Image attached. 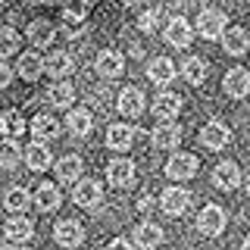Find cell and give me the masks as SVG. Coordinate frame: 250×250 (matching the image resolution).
<instances>
[{
    "mask_svg": "<svg viewBox=\"0 0 250 250\" xmlns=\"http://www.w3.org/2000/svg\"><path fill=\"white\" fill-rule=\"evenodd\" d=\"M16 72H19V78H25V82H38L44 75V60L38 53H22L19 62H16Z\"/></svg>",
    "mask_w": 250,
    "mask_h": 250,
    "instance_id": "cb8c5ba5",
    "label": "cell"
},
{
    "mask_svg": "<svg viewBox=\"0 0 250 250\" xmlns=\"http://www.w3.org/2000/svg\"><path fill=\"white\" fill-rule=\"evenodd\" d=\"M197 31L200 38H207V41H219L225 31V13L216 10V6H207V10H200L197 16Z\"/></svg>",
    "mask_w": 250,
    "mask_h": 250,
    "instance_id": "6da1fadb",
    "label": "cell"
},
{
    "mask_svg": "<svg viewBox=\"0 0 250 250\" xmlns=\"http://www.w3.org/2000/svg\"><path fill=\"white\" fill-rule=\"evenodd\" d=\"M135 144V128L131 125H109L106 128V147L109 150H128Z\"/></svg>",
    "mask_w": 250,
    "mask_h": 250,
    "instance_id": "d6986e66",
    "label": "cell"
},
{
    "mask_svg": "<svg viewBox=\"0 0 250 250\" xmlns=\"http://www.w3.org/2000/svg\"><path fill=\"white\" fill-rule=\"evenodd\" d=\"M53 38H57V28H53L47 19H35L28 25V41L35 44V47H50Z\"/></svg>",
    "mask_w": 250,
    "mask_h": 250,
    "instance_id": "f1b7e54d",
    "label": "cell"
},
{
    "mask_svg": "<svg viewBox=\"0 0 250 250\" xmlns=\"http://www.w3.org/2000/svg\"><path fill=\"white\" fill-rule=\"evenodd\" d=\"M241 250H250V234L244 238V244H241Z\"/></svg>",
    "mask_w": 250,
    "mask_h": 250,
    "instance_id": "ab89813d",
    "label": "cell"
},
{
    "mask_svg": "<svg viewBox=\"0 0 250 250\" xmlns=\"http://www.w3.org/2000/svg\"><path fill=\"white\" fill-rule=\"evenodd\" d=\"M3 231L16 244H25V241H31V234H35V222H31L28 216H13V219H6Z\"/></svg>",
    "mask_w": 250,
    "mask_h": 250,
    "instance_id": "2e32d148",
    "label": "cell"
},
{
    "mask_svg": "<svg viewBox=\"0 0 250 250\" xmlns=\"http://www.w3.org/2000/svg\"><path fill=\"white\" fill-rule=\"evenodd\" d=\"M122 3H125V6H138L141 0H122Z\"/></svg>",
    "mask_w": 250,
    "mask_h": 250,
    "instance_id": "60d3db41",
    "label": "cell"
},
{
    "mask_svg": "<svg viewBox=\"0 0 250 250\" xmlns=\"http://www.w3.org/2000/svg\"><path fill=\"white\" fill-rule=\"evenodd\" d=\"M222 88H225V94H229L231 100H244L247 94H250V72H247V69H241V66L229 69L225 78H222Z\"/></svg>",
    "mask_w": 250,
    "mask_h": 250,
    "instance_id": "52a82bcc",
    "label": "cell"
},
{
    "mask_svg": "<svg viewBox=\"0 0 250 250\" xmlns=\"http://www.w3.org/2000/svg\"><path fill=\"white\" fill-rule=\"evenodd\" d=\"M19 41H22V38H19V31H16V28L0 25V60L19 50Z\"/></svg>",
    "mask_w": 250,
    "mask_h": 250,
    "instance_id": "e575fe53",
    "label": "cell"
},
{
    "mask_svg": "<svg viewBox=\"0 0 250 250\" xmlns=\"http://www.w3.org/2000/svg\"><path fill=\"white\" fill-rule=\"evenodd\" d=\"M163 38H166L169 47L185 50V47L191 44V38H194V28H191V22H188V19H182V16H172L169 25H166V31H163Z\"/></svg>",
    "mask_w": 250,
    "mask_h": 250,
    "instance_id": "277c9868",
    "label": "cell"
},
{
    "mask_svg": "<svg viewBox=\"0 0 250 250\" xmlns=\"http://www.w3.org/2000/svg\"><path fill=\"white\" fill-rule=\"evenodd\" d=\"M72 69H75V60L69 57L66 50H53L50 57L44 60V72H50L53 78H66Z\"/></svg>",
    "mask_w": 250,
    "mask_h": 250,
    "instance_id": "ffe728a7",
    "label": "cell"
},
{
    "mask_svg": "<svg viewBox=\"0 0 250 250\" xmlns=\"http://www.w3.org/2000/svg\"><path fill=\"white\" fill-rule=\"evenodd\" d=\"M150 141H153V147L156 150H175L178 144H182V128H178L175 122H163V125H156L153 128V135H150Z\"/></svg>",
    "mask_w": 250,
    "mask_h": 250,
    "instance_id": "8fae6325",
    "label": "cell"
},
{
    "mask_svg": "<svg viewBox=\"0 0 250 250\" xmlns=\"http://www.w3.org/2000/svg\"><path fill=\"white\" fill-rule=\"evenodd\" d=\"M222 44H225V53H231V57H241V53H247V47H250V38H247V31L244 28H225L222 31Z\"/></svg>",
    "mask_w": 250,
    "mask_h": 250,
    "instance_id": "484cf974",
    "label": "cell"
},
{
    "mask_svg": "<svg viewBox=\"0 0 250 250\" xmlns=\"http://www.w3.org/2000/svg\"><path fill=\"white\" fill-rule=\"evenodd\" d=\"M94 66H97V72L104 75V78H119L125 72V60H122L119 50H100Z\"/></svg>",
    "mask_w": 250,
    "mask_h": 250,
    "instance_id": "4fadbf2b",
    "label": "cell"
},
{
    "mask_svg": "<svg viewBox=\"0 0 250 250\" xmlns=\"http://www.w3.org/2000/svg\"><path fill=\"white\" fill-rule=\"evenodd\" d=\"M0 250H10V247H6V244H3V241H0Z\"/></svg>",
    "mask_w": 250,
    "mask_h": 250,
    "instance_id": "ee69618b",
    "label": "cell"
},
{
    "mask_svg": "<svg viewBox=\"0 0 250 250\" xmlns=\"http://www.w3.org/2000/svg\"><path fill=\"white\" fill-rule=\"evenodd\" d=\"M182 75H185L188 84H203V82H207V60L188 57V60L182 62Z\"/></svg>",
    "mask_w": 250,
    "mask_h": 250,
    "instance_id": "4dcf8cb0",
    "label": "cell"
},
{
    "mask_svg": "<svg viewBox=\"0 0 250 250\" xmlns=\"http://www.w3.org/2000/svg\"><path fill=\"white\" fill-rule=\"evenodd\" d=\"M244 185H247V194H250V172H247V178H244Z\"/></svg>",
    "mask_w": 250,
    "mask_h": 250,
    "instance_id": "7bdbcfd3",
    "label": "cell"
},
{
    "mask_svg": "<svg viewBox=\"0 0 250 250\" xmlns=\"http://www.w3.org/2000/svg\"><path fill=\"white\" fill-rule=\"evenodd\" d=\"M119 113L128 116V119H135V116L144 113V94H141V88H122L119 91Z\"/></svg>",
    "mask_w": 250,
    "mask_h": 250,
    "instance_id": "5bb4252c",
    "label": "cell"
},
{
    "mask_svg": "<svg viewBox=\"0 0 250 250\" xmlns=\"http://www.w3.org/2000/svg\"><path fill=\"white\" fill-rule=\"evenodd\" d=\"M135 175H138L135 163L125 160V156H119V160H113V163L106 166V178H109V185L119 188V191H125V188L135 185Z\"/></svg>",
    "mask_w": 250,
    "mask_h": 250,
    "instance_id": "3957f363",
    "label": "cell"
},
{
    "mask_svg": "<svg viewBox=\"0 0 250 250\" xmlns=\"http://www.w3.org/2000/svg\"><path fill=\"white\" fill-rule=\"evenodd\" d=\"M84 3H88V6H91V3H97V0H84Z\"/></svg>",
    "mask_w": 250,
    "mask_h": 250,
    "instance_id": "f6af8a7d",
    "label": "cell"
},
{
    "mask_svg": "<svg viewBox=\"0 0 250 250\" xmlns=\"http://www.w3.org/2000/svg\"><path fill=\"white\" fill-rule=\"evenodd\" d=\"M66 125H69V131H72L75 138H84V135H91V128H94V116H91V109H69V116H66Z\"/></svg>",
    "mask_w": 250,
    "mask_h": 250,
    "instance_id": "603a6c76",
    "label": "cell"
},
{
    "mask_svg": "<svg viewBox=\"0 0 250 250\" xmlns=\"http://www.w3.org/2000/svg\"><path fill=\"white\" fill-rule=\"evenodd\" d=\"M197 156L194 153H175V156H169V163H166V175L169 178H175V182H188V178H194L197 175Z\"/></svg>",
    "mask_w": 250,
    "mask_h": 250,
    "instance_id": "5b68a950",
    "label": "cell"
},
{
    "mask_svg": "<svg viewBox=\"0 0 250 250\" xmlns=\"http://www.w3.org/2000/svg\"><path fill=\"white\" fill-rule=\"evenodd\" d=\"M229 141H231V128L225 122H216L213 119V122H207L200 128V144L207 147V150H222Z\"/></svg>",
    "mask_w": 250,
    "mask_h": 250,
    "instance_id": "ba28073f",
    "label": "cell"
},
{
    "mask_svg": "<svg viewBox=\"0 0 250 250\" xmlns=\"http://www.w3.org/2000/svg\"><path fill=\"white\" fill-rule=\"evenodd\" d=\"M31 203V194L25 191V188H10V191H6V197H3V207L10 209V213H25V207Z\"/></svg>",
    "mask_w": 250,
    "mask_h": 250,
    "instance_id": "d6a6232c",
    "label": "cell"
},
{
    "mask_svg": "<svg viewBox=\"0 0 250 250\" xmlns=\"http://www.w3.org/2000/svg\"><path fill=\"white\" fill-rule=\"evenodd\" d=\"M147 75H150L153 84H169L172 78H175V62L169 57H156V60H150V66H147Z\"/></svg>",
    "mask_w": 250,
    "mask_h": 250,
    "instance_id": "4316f807",
    "label": "cell"
},
{
    "mask_svg": "<svg viewBox=\"0 0 250 250\" xmlns=\"http://www.w3.org/2000/svg\"><path fill=\"white\" fill-rule=\"evenodd\" d=\"M156 22H160V13H156V10H144V13L138 16V28L144 31V35H153Z\"/></svg>",
    "mask_w": 250,
    "mask_h": 250,
    "instance_id": "d590c367",
    "label": "cell"
},
{
    "mask_svg": "<svg viewBox=\"0 0 250 250\" xmlns=\"http://www.w3.org/2000/svg\"><path fill=\"white\" fill-rule=\"evenodd\" d=\"M163 238H166V234H163V229H160V225H153V222H141V225H135V244L144 247V250L160 247Z\"/></svg>",
    "mask_w": 250,
    "mask_h": 250,
    "instance_id": "ac0fdd59",
    "label": "cell"
},
{
    "mask_svg": "<svg viewBox=\"0 0 250 250\" xmlns=\"http://www.w3.org/2000/svg\"><path fill=\"white\" fill-rule=\"evenodd\" d=\"M25 166L31 172H44V169H50V150L44 147V141H35V144H28L25 147Z\"/></svg>",
    "mask_w": 250,
    "mask_h": 250,
    "instance_id": "7402d4cb",
    "label": "cell"
},
{
    "mask_svg": "<svg viewBox=\"0 0 250 250\" xmlns=\"http://www.w3.org/2000/svg\"><path fill=\"white\" fill-rule=\"evenodd\" d=\"M22 163V147L16 144V138L0 141V169H16Z\"/></svg>",
    "mask_w": 250,
    "mask_h": 250,
    "instance_id": "1f68e13d",
    "label": "cell"
},
{
    "mask_svg": "<svg viewBox=\"0 0 250 250\" xmlns=\"http://www.w3.org/2000/svg\"><path fill=\"white\" fill-rule=\"evenodd\" d=\"M53 238H57V244L60 247H78L84 241V229H82V222H75V219H62V222L53 229Z\"/></svg>",
    "mask_w": 250,
    "mask_h": 250,
    "instance_id": "7c38bea8",
    "label": "cell"
},
{
    "mask_svg": "<svg viewBox=\"0 0 250 250\" xmlns=\"http://www.w3.org/2000/svg\"><path fill=\"white\" fill-rule=\"evenodd\" d=\"M25 116L19 113V109H6L3 116H0V135H6V138H19V135H25Z\"/></svg>",
    "mask_w": 250,
    "mask_h": 250,
    "instance_id": "83f0119b",
    "label": "cell"
},
{
    "mask_svg": "<svg viewBox=\"0 0 250 250\" xmlns=\"http://www.w3.org/2000/svg\"><path fill=\"white\" fill-rule=\"evenodd\" d=\"M31 203H35V207L41 209V213H57L60 203H62L60 188H57V185H41L35 194H31Z\"/></svg>",
    "mask_w": 250,
    "mask_h": 250,
    "instance_id": "9a60e30c",
    "label": "cell"
},
{
    "mask_svg": "<svg viewBox=\"0 0 250 250\" xmlns=\"http://www.w3.org/2000/svg\"><path fill=\"white\" fill-rule=\"evenodd\" d=\"M82 172H84V163H82V156H75V153L62 156L57 163V175H60V182H66V185H75L78 178H82Z\"/></svg>",
    "mask_w": 250,
    "mask_h": 250,
    "instance_id": "d4e9b609",
    "label": "cell"
},
{
    "mask_svg": "<svg viewBox=\"0 0 250 250\" xmlns=\"http://www.w3.org/2000/svg\"><path fill=\"white\" fill-rule=\"evenodd\" d=\"M213 182H216V188H222V191H234V188L241 185V169H238V163H231V160L219 163L216 172H213Z\"/></svg>",
    "mask_w": 250,
    "mask_h": 250,
    "instance_id": "e0dca14e",
    "label": "cell"
},
{
    "mask_svg": "<svg viewBox=\"0 0 250 250\" xmlns=\"http://www.w3.org/2000/svg\"><path fill=\"white\" fill-rule=\"evenodd\" d=\"M72 200L84 209H94L104 200V188H100V182H94V178H78L75 191H72Z\"/></svg>",
    "mask_w": 250,
    "mask_h": 250,
    "instance_id": "8992f818",
    "label": "cell"
},
{
    "mask_svg": "<svg viewBox=\"0 0 250 250\" xmlns=\"http://www.w3.org/2000/svg\"><path fill=\"white\" fill-rule=\"evenodd\" d=\"M28 3H57V0H28Z\"/></svg>",
    "mask_w": 250,
    "mask_h": 250,
    "instance_id": "b9f144b4",
    "label": "cell"
},
{
    "mask_svg": "<svg viewBox=\"0 0 250 250\" xmlns=\"http://www.w3.org/2000/svg\"><path fill=\"white\" fill-rule=\"evenodd\" d=\"M160 207L166 216H182L191 207V191H185V188H166L160 197Z\"/></svg>",
    "mask_w": 250,
    "mask_h": 250,
    "instance_id": "30bf717a",
    "label": "cell"
},
{
    "mask_svg": "<svg viewBox=\"0 0 250 250\" xmlns=\"http://www.w3.org/2000/svg\"><path fill=\"white\" fill-rule=\"evenodd\" d=\"M106 250H135V244H131V241H125V238H116V241H109Z\"/></svg>",
    "mask_w": 250,
    "mask_h": 250,
    "instance_id": "74e56055",
    "label": "cell"
},
{
    "mask_svg": "<svg viewBox=\"0 0 250 250\" xmlns=\"http://www.w3.org/2000/svg\"><path fill=\"white\" fill-rule=\"evenodd\" d=\"M197 231L207 234V238H219V234L225 231V209L216 207V203L203 207L200 216H197Z\"/></svg>",
    "mask_w": 250,
    "mask_h": 250,
    "instance_id": "7a4b0ae2",
    "label": "cell"
},
{
    "mask_svg": "<svg viewBox=\"0 0 250 250\" xmlns=\"http://www.w3.org/2000/svg\"><path fill=\"white\" fill-rule=\"evenodd\" d=\"M150 113L156 116V119H163V122L175 119V116L182 113V97H178V94H172V91L156 94V97H153V104H150Z\"/></svg>",
    "mask_w": 250,
    "mask_h": 250,
    "instance_id": "9c48e42d",
    "label": "cell"
},
{
    "mask_svg": "<svg viewBox=\"0 0 250 250\" xmlns=\"http://www.w3.org/2000/svg\"><path fill=\"white\" fill-rule=\"evenodd\" d=\"M47 100H50L53 106H60V109H69L72 106V100H75V88L69 82H60L57 84H50V91H47Z\"/></svg>",
    "mask_w": 250,
    "mask_h": 250,
    "instance_id": "f546056e",
    "label": "cell"
},
{
    "mask_svg": "<svg viewBox=\"0 0 250 250\" xmlns=\"http://www.w3.org/2000/svg\"><path fill=\"white\" fill-rule=\"evenodd\" d=\"M10 82H13V69L6 66L3 60H0V88H6V84H10Z\"/></svg>",
    "mask_w": 250,
    "mask_h": 250,
    "instance_id": "8d00e7d4",
    "label": "cell"
},
{
    "mask_svg": "<svg viewBox=\"0 0 250 250\" xmlns=\"http://www.w3.org/2000/svg\"><path fill=\"white\" fill-rule=\"evenodd\" d=\"M91 6L84 3V0H66L62 3V19L69 22V25H82L84 22V16H88Z\"/></svg>",
    "mask_w": 250,
    "mask_h": 250,
    "instance_id": "836d02e7",
    "label": "cell"
},
{
    "mask_svg": "<svg viewBox=\"0 0 250 250\" xmlns=\"http://www.w3.org/2000/svg\"><path fill=\"white\" fill-rule=\"evenodd\" d=\"M153 207V197H150V194H141V197H138V209H150Z\"/></svg>",
    "mask_w": 250,
    "mask_h": 250,
    "instance_id": "f35d334b",
    "label": "cell"
},
{
    "mask_svg": "<svg viewBox=\"0 0 250 250\" xmlns=\"http://www.w3.org/2000/svg\"><path fill=\"white\" fill-rule=\"evenodd\" d=\"M28 131L38 141H53L60 135V122L53 119V116H47V113H38L35 119H31V125H28Z\"/></svg>",
    "mask_w": 250,
    "mask_h": 250,
    "instance_id": "44dd1931",
    "label": "cell"
}]
</instances>
